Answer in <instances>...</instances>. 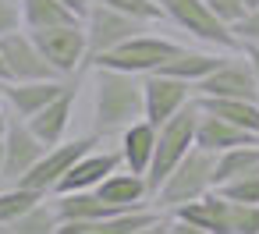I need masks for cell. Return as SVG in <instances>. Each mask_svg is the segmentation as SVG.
<instances>
[{"label":"cell","instance_id":"1","mask_svg":"<svg viewBox=\"0 0 259 234\" xmlns=\"http://www.w3.org/2000/svg\"><path fill=\"white\" fill-rule=\"evenodd\" d=\"M142 117V75H128L107 64H89L78 78L75 131L114 142L128 124Z\"/></svg>","mask_w":259,"mask_h":234},{"label":"cell","instance_id":"2","mask_svg":"<svg viewBox=\"0 0 259 234\" xmlns=\"http://www.w3.org/2000/svg\"><path fill=\"white\" fill-rule=\"evenodd\" d=\"M181 46H185V39H181L170 25H149V29H142L139 36L124 39L121 46L100 54L93 64H107V68H117V71H128V75H153V71H160Z\"/></svg>","mask_w":259,"mask_h":234},{"label":"cell","instance_id":"3","mask_svg":"<svg viewBox=\"0 0 259 234\" xmlns=\"http://www.w3.org/2000/svg\"><path fill=\"white\" fill-rule=\"evenodd\" d=\"M167 25L195 46H209V50H238V39L231 32V25H224L206 0H160Z\"/></svg>","mask_w":259,"mask_h":234},{"label":"cell","instance_id":"4","mask_svg":"<svg viewBox=\"0 0 259 234\" xmlns=\"http://www.w3.org/2000/svg\"><path fill=\"white\" fill-rule=\"evenodd\" d=\"M213 163H217V156L195 146V149L160 181V188L153 192V209L170 213V209H178V206H185V202H195L199 195L213 192V188H217Z\"/></svg>","mask_w":259,"mask_h":234},{"label":"cell","instance_id":"5","mask_svg":"<svg viewBox=\"0 0 259 234\" xmlns=\"http://www.w3.org/2000/svg\"><path fill=\"white\" fill-rule=\"evenodd\" d=\"M199 114H202V107H199V100H192L181 114H174L167 124H160L156 128V149H153V163H149V188L156 192L160 188V181L195 149V128H199Z\"/></svg>","mask_w":259,"mask_h":234},{"label":"cell","instance_id":"6","mask_svg":"<svg viewBox=\"0 0 259 234\" xmlns=\"http://www.w3.org/2000/svg\"><path fill=\"white\" fill-rule=\"evenodd\" d=\"M32 39H36V46L43 50V57L50 61V68L61 78H82V71L93 61L82 22H68V25H54V29L32 32Z\"/></svg>","mask_w":259,"mask_h":234},{"label":"cell","instance_id":"7","mask_svg":"<svg viewBox=\"0 0 259 234\" xmlns=\"http://www.w3.org/2000/svg\"><path fill=\"white\" fill-rule=\"evenodd\" d=\"M93 146H100L96 135H85V131L68 135L64 142L50 146V149L39 156V163H36L25 177H18V184H29V188H36V192H43V195H54L57 184H61V177H64V174L75 167V160H78L82 153H89Z\"/></svg>","mask_w":259,"mask_h":234},{"label":"cell","instance_id":"8","mask_svg":"<svg viewBox=\"0 0 259 234\" xmlns=\"http://www.w3.org/2000/svg\"><path fill=\"white\" fill-rule=\"evenodd\" d=\"M192 100H195V85H188V82H181L174 75H163V71L142 75V117L149 124H156V128L167 124Z\"/></svg>","mask_w":259,"mask_h":234},{"label":"cell","instance_id":"9","mask_svg":"<svg viewBox=\"0 0 259 234\" xmlns=\"http://www.w3.org/2000/svg\"><path fill=\"white\" fill-rule=\"evenodd\" d=\"M82 25H85V39H89V57H93V61H96L100 54H107V50L121 46L124 39L139 36L142 29H149L146 22L128 18V15H121V11H114V8H107V4H100V0L89 8V15L82 18ZM93 61H89V64H93Z\"/></svg>","mask_w":259,"mask_h":234},{"label":"cell","instance_id":"10","mask_svg":"<svg viewBox=\"0 0 259 234\" xmlns=\"http://www.w3.org/2000/svg\"><path fill=\"white\" fill-rule=\"evenodd\" d=\"M199 100H220V96H234V100H259V78L248 64V57L241 50H234L217 71H209L199 85H195Z\"/></svg>","mask_w":259,"mask_h":234},{"label":"cell","instance_id":"11","mask_svg":"<svg viewBox=\"0 0 259 234\" xmlns=\"http://www.w3.org/2000/svg\"><path fill=\"white\" fill-rule=\"evenodd\" d=\"M0 57L8 68V82H36V78H61L50 61L43 57V50L36 46L29 29H15L0 39Z\"/></svg>","mask_w":259,"mask_h":234},{"label":"cell","instance_id":"12","mask_svg":"<svg viewBox=\"0 0 259 234\" xmlns=\"http://www.w3.org/2000/svg\"><path fill=\"white\" fill-rule=\"evenodd\" d=\"M47 149H50V146L29 128V121H22V117L11 114L8 131H4V170H0V177H4V181L25 177V174L39 163V156H43Z\"/></svg>","mask_w":259,"mask_h":234},{"label":"cell","instance_id":"13","mask_svg":"<svg viewBox=\"0 0 259 234\" xmlns=\"http://www.w3.org/2000/svg\"><path fill=\"white\" fill-rule=\"evenodd\" d=\"M117 167H124L117 146L100 142V146H93L89 153H82V156L75 160V167L61 177V184H57L54 195H61V192H96V188H100Z\"/></svg>","mask_w":259,"mask_h":234},{"label":"cell","instance_id":"14","mask_svg":"<svg viewBox=\"0 0 259 234\" xmlns=\"http://www.w3.org/2000/svg\"><path fill=\"white\" fill-rule=\"evenodd\" d=\"M71 82H78V78H36V82H4L0 85V96H4V107H8V114H15V117H22V121H29V117H36L47 103H54Z\"/></svg>","mask_w":259,"mask_h":234},{"label":"cell","instance_id":"15","mask_svg":"<svg viewBox=\"0 0 259 234\" xmlns=\"http://www.w3.org/2000/svg\"><path fill=\"white\" fill-rule=\"evenodd\" d=\"M75 117H78V82H71L54 103H47L36 117H29V128L47 146H57L68 135H75Z\"/></svg>","mask_w":259,"mask_h":234},{"label":"cell","instance_id":"16","mask_svg":"<svg viewBox=\"0 0 259 234\" xmlns=\"http://www.w3.org/2000/svg\"><path fill=\"white\" fill-rule=\"evenodd\" d=\"M100 199L110 202L114 209H149L153 206V188L146 174H135L128 167H117L100 188Z\"/></svg>","mask_w":259,"mask_h":234},{"label":"cell","instance_id":"17","mask_svg":"<svg viewBox=\"0 0 259 234\" xmlns=\"http://www.w3.org/2000/svg\"><path fill=\"white\" fill-rule=\"evenodd\" d=\"M231 54H234V50H209V46L185 43L160 71H163V75H174V78H181V82H188V85H199V82H202L209 71H217Z\"/></svg>","mask_w":259,"mask_h":234},{"label":"cell","instance_id":"18","mask_svg":"<svg viewBox=\"0 0 259 234\" xmlns=\"http://www.w3.org/2000/svg\"><path fill=\"white\" fill-rule=\"evenodd\" d=\"M117 153H121V163L135 174H149V163H153V149H156V124H149L146 117H139L135 124H128L117 138H114Z\"/></svg>","mask_w":259,"mask_h":234},{"label":"cell","instance_id":"19","mask_svg":"<svg viewBox=\"0 0 259 234\" xmlns=\"http://www.w3.org/2000/svg\"><path fill=\"white\" fill-rule=\"evenodd\" d=\"M202 107V103H199ZM241 142H255V135H248V131H241V128H234V124H227L224 117H217V114H209V110H202L199 114V128H195V146L199 149H206V153H224V149H231V146H241Z\"/></svg>","mask_w":259,"mask_h":234},{"label":"cell","instance_id":"20","mask_svg":"<svg viewBox=\"0 0 259 234\" xmlns=\"http://www.w3.org/2000/svg\"><path fill=\"white\" fill-rule=\"evenodd\" d=\"M227 209H231V202L213 188V192L199 195L195 202H185V206H178V209H170V213L192 220L195 227H202V230H209V234H227Z\"/></svg>","mask_w":259,"mask_h":234},{"label":"cell","instance_id":"21","mask_svg":"<svg viewBox=\"0 0 259 234\" xmlns=\"http://www.w3.org/2000/svg\"><path fill=\"white\" fill-rule=\"evenodd\" d=\"M195 100H199V96H195ZM199 103H202V110H209V114L224 117L227 124H234V128H241V131H248V135L259 138V100L220 96V100H199Z\"/></svg>","mask_w":259,"mask_h":234},{"label":"cell","instance_id":"22","mask_svg":"<svg viewBox=\"0 0 259 234\" xmlns=\"http://www.w3.org/2000/svg\"><path fill=\"white\" fill-rule=\"evenodd\" d=\"M18 8H22V29H29V32H43V29H54V25L78 22L61 0H18Z\"/></svg>","mask_w":259,"mask_h":234},{"label":"cell","instance_id":"23","mask_svg":"<svg viewBox=\"0 0 259 234\" xmlns=\"http://www.w3.org/2000/svg\"><path fill=\"white\" fill-rule=\"evenodd\" d=\"M259 167V138L255 142H241V146H231L224 153H217V163H213V177H217V188L231 177H241L248 170Z\"/></svg>","mask_w":259,"mask_h":234},{"label":"cell","instance_id":"24","mask_svg":"<svg viewBox=\"0 0 259 234\" xmlns=\"http://www.w3.org/2000/svg\"><path fill=\"white\" fill-rule=\"evenodd\" d=\"M47 195L29 188V184H18V181H4L0 188V227H11L18 216H25L36 202H43Z\"/></svg>","mask_w":259,"mask_h":234},{"label":"cell","instance_id":"25","mask_svg":"<svg viewBox=\"0 0 259 234\" xmlns=\"http://www.w3.org/2000/svg\"><path fill=\"white\" fill-rule=\"evenodd\" d=\"M163 213L160 209H124V213H114V216H103V220H89V230L85 234H135L139 227L160 220Z\"/></svg>","mask_w":259,"mask_h":234},{"label":"cell","instance_id":"26","mask_svg":"<svg viewBox=\"0 0 259 234\" xmlns=\"http://www.w3.org/2000/svg\"><path fill=\"white\" fill-rule=\"evenodd\" d=\"M57 223H61L57 202H54V195H47V199H43V202H36L25 216H18L8 230H15V234H54V230H57Z\"/></svg>","mask_w":259,"mask_h":234},{"label":"cell","instance_id":"27","mask_svg":"<svg viewBox=\"0 0 259 234\" xmlns=\"http://www.w3.org/2000/svg\"><path fill=\"white\" fill-rule=\"evenodd\" d=\"M100 4H107V8H114V11L128 15V18H139L146 25H167L160 0H100Z\"/></svg>","mask_w":259,"mask_h":234},{"label":"cell","instance_id":"28","mask_svg":"<svg viewBox=\"0 0 259 234\" xmlns=\"http://www.w3.org/2000/svg\"><path fill=\"white\" fill-rule=\"evenodd\" d=\"M217 192H220L224 199H231V202H255V206H259V167L248 170V174H241V177L224 181Z\"/></svg>","mask_w":259,"mask_h":234},{"label":"cell","instance_id":"29","mask_svg":"<svg viewBox=\"0 0 259 234\" xmlns=\"http://www.w3.org/2000/svg\"><path fill=\"white\" fill-rule=\"evenodd\" d=\"M227 234H259V206L255 202H231V209H227Z\"/></svg>","mask_w":259,"mask_h":234},{"label":"cell","instance_id":"30","mask_svg":"<svg viewBox=\"0 0 259 234\" xmlns=\"http://www.w3.org/2000/svg\"><path fill=\"white\" fill-rule=\"evenodd\" d=\"M231 32H234V39H238V50H241V46H259V4L248 8V15H245Z\"/></svg>","mask_w":259,"mask_h":234},{"label":"cell","instance_id":"31","mask_svg":"<svg viewBox=\"0 0 259 234\" xmlns=\"http://www.w3.org/2000/svg\"><path fill=\"white\" fill-rule=\"evenodd\" d=\"M206 4H209V11H213L224 25H231V29L248 15V4H245V0H206Z\"/></svg>","mask_w":259,"mask_h":234},{"label":"cell","instance_id":"32","mask_svg":"<svg viewBox=\"0 0 259 234\" xmlns=\"http://www.w3.org/2000/svg\"><path fill=\"white\" fill-rule=\"evenodd\" d=\"M22 29V8L18 0H0V39H4L8 32Z\"/></svg>","mask_w":259,"mask_h":234},{"label":"cell","instance_id":"33","mask_svg":"<svg viewBox=\"0 0 259 234\" xmlns=\"http://www.w3.org/2000/svg\"><path fill=\"white\" fill-rule=\"evenodd\" d=\"M160 234H209V230L195 227L192 220H185V216H178V213H163V220H160Z\"/></svg>","mask_w":259,"mask_h":234},{"label":"cell","instance_id":"34","mask_svg":"<svg viewBox=\"0 0 259 234\" xmlns=\"http://www.w3.org/2000/svg\"><path fill=\"white\" fill-rule=\"evenodd\" d=\"M61 4H64V8H68V11H71V15L78 18V22H82V18L89 15V8L96 4V0H61Z\"/></svg>","mask_w":259,"mask_h":234},{"label":"cell","instance_id":"35","mask_svg":"<svg viewBox=\"0 0 259 234\" xmlns=\"http://www.w3.org/2000/svg\"><path fill=\"white\" fill-rule=\"evenodd\" d=\"M241 54L248 57V64H252V71H255V78H259V46H241Z\"/></svg>","mask_w":259,"mask_h":234},{"label":"cell","instance_id":"36","mask_svg":"<svg viewBox=\"0 0 259 234\" xmlns=\"http://www.w3.org/2000/svg\"><path fill=\"white\" fill-rule=\"evenodd\" d=\"M163 220V216H160ZM160 220H153V223H146V227H139L135 234H160Z\"/></svg>","mask_w":259,"mask_h":234},{"label":"cell","instance_id":"37","mask_svg":"<svg viewBox=\"0 0 259 234\" xmlns=\"http://www.w3.org/2000/svg\"><path fill=\"white\" fill-rule=\"evenodd\" d=\"M8 121H11V114L0 110V138H4V131H8Z\"/></svg>","mask_w":259,"mask_h":234},{"label":"cell","instance_id":"38","mask_svg":"<svg viewBox=\"0 0 259 234\" xmlns=\"http://www.w3.org/2000/svg\"><path fill=\"white\" fill-rule=\"evenodd\" d=\"M8 82V68H4V57H0V85Z\"/></svg>","mask_w":259,"mask_h":234},{"label":"cell","instance_id":"39","mask_svg":"<svg viewBox=\"0 0 259 234\" xmlns=\"http://www.w3.org/2000/svg\"><path fill=\"white\" fill-rule=\"evenodd\" d=\"M0 170H4V138H0Z\"/></svg>","mask_w":259,"mask_h":234},{"label":"cell","instance_id":"40","mask_svg":"<svg viewBox=\"0 0 259 234\" xmlns=\"http://www.w3.org/2000/svg\"><path fill=\"white\" fill-rule=\"evenodd\" d=\"M245 4H248V8H255V4H259V0H245Z\"/></svg>","mask_w":259,"mask_h":234},{"label":"cell","instance_id":"41","mask_svg":"<svg viewBox=\"0 0 259 234\" xmlns=\"http://www.w3.org/2000/svg\"><path fill=\"white\" fill-rule=\"evenodd\" d=\"M0 234H15V230H8V227H0Z\"/></svg>","mask_w":259,"mask_h":234},{"label":"cell","instance_id":"42","mask_svg":"<svg viewBox=\"0 0 259 234\" xmlns=\"http://www.w3.org/2000/svg\"><path fill=\"white\" fill-rule=\"evenodd\" d=\"M0 188H4V177H0Z\"/></svg>","mask_w":259,"mask_h":234}]
</instances>
